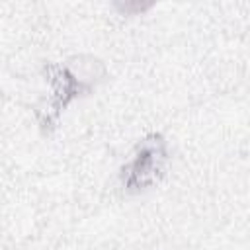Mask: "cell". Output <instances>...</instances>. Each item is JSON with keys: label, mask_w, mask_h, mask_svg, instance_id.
I'll use <instances>...</instances> for the list:
<instances>
[{"label": "cell", "mask_w": 250, "mask_h": 250, "mask_svg": "<svg viewBox=\"0 0 250 250\" xmlns=\"http://www.w3.org/2000/svg\"><path fill=\"white\" fill-rule=\"evenodd\" d=\"M166 164V139L160 133H150L137 143L131 160L121 168V184L127 191L148 189L164 178Z\"/></svg>", "instance_id": "obj_1"}, {"label": "cell", "mask_w": 250, "mask_h": 250, "mask_svg": "<svg viewBox=\"0 0 250 250\" xmlns=\"http://www.w3.org/2000/svg\"><path fill=\"white\" fill-rule=\"evenodd\" d=\"M45 74H47V80L51 82L53 98H51V111L47 113V119L43 123L51 125L57 121L61 111H64V107L74 98H78L90 90V84H86L82 78H76V74L70 72L66 66L55 64V62L45 66Z\"/></svg>", "instance_id": "obj_2"}]
</instances>
